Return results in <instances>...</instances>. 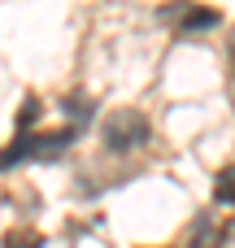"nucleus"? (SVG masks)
<instances>
[{
  "mask_svg": "<svg viewBox=\"0 0 235 248\" xmlns=\"http://www.w3.org/2000/svg\"><path fill=\"white\" fill-rule=\"evenodd\" d=\"M105 144H109L113 153H126V148L148 144V122H144V113H135V109L113 113V118L105 122Z\"/></svg>",
  "mask_w": 235,
  "mask_h": 248,
  "instance_id": "nucleus-1",
  "label": "nucleus"
},
{
  "mask_svg": "<svg viewBox=\"0 0 235 248\" xmlns=\"http://www.w3.org/2000/svg\"><path fill=\"white\" fill-rule=\"evenodd\" d=\"M214 196H218V205H235V170H222V179H218Z\"/></svg>",
  "mask_w": 235,
  "mask_h": 248,
  "instance_id": "nucleus-2",
  "label": "nucleus"
},
{
  "mask_svg": "<svg viewBox=\"0 0 235 248\" xmlns=\"http://www.w3.org/2000/svg\"><path fill=\"white\" fill-rule=\"evenodd\" d=\"M209 26H218V13H209V9H205V13H188V17H183V31H209Z\"/></svg>",
  "mask_w": 235,
  "mask_h": 248,
  "instance_id": "nucleus-3",
  "label": "nucleus"
},
{
  "mask_svg": "<svg viewBox=\"0 0 235 248\" xmlns=\"http://www.w3.org/2000/svg\"><path fill=\"white\" fill-rule=\"evenodd\" d=\"M231 100H235V74H231Z\"/></svg>",
  "mask_w": 235,
  "mask_h": 248,
  "instance_id": "nucleus-4",
  "label": "nucleus"
}]
</instances>
